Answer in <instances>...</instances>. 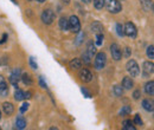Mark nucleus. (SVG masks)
Returning a JSON list of instances; mask_svg holds the SVG:
<instances>
[{"label": "nucleus", "instance_id": "1", "mask_svg": "<svg viewBox=\"0 0 154 130\" xmlns=\"http://www.w3.org/2000/svg\"><path fill=\"white\" fill-rule=\"evenodd\" d=\"M106 5L110 13H119L122 10L121 2L119 0H106Z\"/></svg>", "mask_w": 154, "mask_h": 130}, {"label": "nucleus", "instance_id": "2", "mask_svg": "<svg viewBox=\"0 0 154 130\" xmlns=\"http://www.w3.org/2000/svg\"><path fill=\"white\" fill-rule=\"evenodd\" d=\"M126 68H127V71L129 72V74L132 77H136V76H139V74H140L139 65H137V63L135 60H133V59H131V60L127 62Z\"/></svg>", "mask_w": 154, "mask_h": 130}, {"label": "nucleus", "instance_id": "3", "mask_svg": "<svg viewBox=\"0 0 154 130\" xmlns=\"http://www.w3.org/2000/svg\"><path fill=\"white\" fill-rule=\"evenodd\" d=\"M69 29L75 33H78L81 31V23L76 16H71L69 18Z\"/></svg>", "mask_w": 154, "mask_h": 130}, {"label": "nucleus", "instance_id": "4", "mask_svg": "<svg viewBox=\"0 0 154 130\" xmlns=\"http://www.w3.org/2000/svg\"><path fill=\"white\" fill-rule=\"evenodd\" d=\"M42 20L44 24L46 25H50L54 23L55 20V13L51 11V10H44L43 13H42Z\"/></svg>", "mask_w": 154, "mask_h": 130}, {"label": "nucleus", "instance_id": "5", "mask_svg": "<svg viewBox=\"0 0 154 130\" xmlns=\"http://www.w3.org/2000/svg\"><path fill=\"white\" fill-rule=\"evenodd\" d=\"M106 62H107V57L103 52H100L96 55V58H95V68L97 70H101L104 68L106 65Z\"/></svg>", "mask_w": 154, "mask_h": 130}, {"label": "nucleus", "instance_id": "6", "mask_svg": "<svg viewBox=\"0 0 154 130\" xmlns=\"http://www.w3.org/2000/svg\"><path fill=\"white\" fill-rule=\"evenodd\" d=\"M125 35L128 36L131 38H135L137 35V31H136V27L133 23H127L125 25Z\"/></svg>", "mask_w": 154, "mask_h": 130}, {"label": "nucleus", "instance_id": "7", "mask_svg": "<svg viewBox=\"0 0 154 130\" xmlns=\"http://www.w3.org/2000/svg\"><path fill=\"white\" fill-rule=\"evenodd\" d=\"M20 77H21V72H20L19 69H16V70L12 71L11 77H10V80H11L12 85H13L16 89H18V80L20 79Z\"/></svg>", "mask_w": 154, "mask_h": 130}, {"label": "nucleus", "instance_id": "8", "mask_svg": "<svg viewBox=\"0 0 154 130\" xmlns=\"http://www.w3.org/2000/svg\"><path fill=\"white\" fill-rule=\"evenodd\" d=\"M142 72H143V76H145V77H147V76L153 74L154 63H152V62H145V63H143V66H142Z\"/></svg>", "mask_w": 154, "mask_h": 130}, {"label": "nucleus", "instance_id": "9", "mask_svg": "<svg viewBox=\"0 0 154 130\" xmlns=\"http://www.w3.org/2000/svg\"><path fill=\"white\" fill-rule=\"evenodd\" d=\"M110 52H112V56L115 60H120L121 57H122V53H121V50L117 44H112L110 46Z\"/></svg>", "mask_w": 154, "mask_h": 130}, {"label": "nucleus", "instance_id": "10", "mask_svg": "<svg viewBox=\"0 0 154 130\" xmlns=\"http://www.w3.org/2000/svg\"><path fill=\"white\" fill-rule=\"evenodd\" d=\"M79 77L84 83H89L93 79V74L88 69H82L81 72H79Z\"/></svg>", "mask_w": 154, "mask_h": 130}, {"label": "nucleus", "instance_id": "11", "mask_svg": "<svg viewBox=\"0 0 154 130\" xmlns=\"http://www.w3.org/2000/svg\"><path fill=\"white\" fill-rule=\"evenodd\" d=\"M142 107H143V109L147 110V111H154V99H151V98L143 99Z\"/></svg>", "mask_w": 154, "mask_h": 130}, {"label": "nucleus", "instance_id": "12", "mask_svg": "<svg viewBox=\"0 0 154 130\" xmlns=\"http://www.w3.org/2000/svg\"><path fill=\"white\" fill-rule=\"evenodd\" d=\"M8 92V86L6 80L4 79L2 76H0V96H6Z\"/></svg>", "mask_w": 154, "mask_h": 130}, {"label": "nucleus", "instance_id": "13", "mask_svg": "<svg viewBox=\"0 0 154 130\" xmlns=\"http://www.w3.org/2000/svg\"><path fill=\"white\" fill-rule=\"evenodd\" d=\"M14 128L16 130H24L26 128V121L23 118V117H17L16 119V124H14Z\"/></svg>", "mask_w": 154, "mask_h": 130}, {"label": "nucleus", "instance_id": "14", "mask_svg": "<svg viewBox=\"0 0 154 130\" xmlns=\"http://www.w3.org/2000/svg\"><path fill=\"white\" fill-rule=\"evenodd\" d=\"M133 85H134V83H133L132 78H129V77H125V78L122 79V88L129 90V89L133 88Z\"/></svg>", "mask_w": 154, "mask_h": 130}, {"label": "nucleus", "instance_id": "15", "mask_svg": "<svg viewBox=\"0 0 154 130\" xmlns=\"http://www.w3.org/2000/svg\"><path fill=\"white\" fill-rule=\"evenodd\" d=\"M2 109H4V112H5L6 115H12L13 111H14L13 105H12L11 103H8V102H6V103L2 104Z\"/></svg>", "mask_w": 154, "mask_h": 130}, {"label": "nucleus", "instance_id": "16", "mask_svg": "<svg viewBox=\"0 0 154 130\" xmlns=\"http://www.w3.org/2000/svg\"><path fill=\"white\" fill-rule=\"evenodd\" d=\"M145 91H146V93H148V95H151V96H154V80L148 82V83L145 85Z\"/></svg>", "mask_w": 154, "mask_h": 130}, {"label": "nucleus", "instance_id": "17", "mask_svg": "<svg viewBox=\"0 0 154 130\" xmlns=\"http://www.w3.org/2000/svg\"><path fill=\"white\" fill-rule=\"evenodd\" d=\"M91 30H93L94 32H96V33H102V31H103V26H102L101 23L95 21V23L91 24Z\"/></svg>", "mask_w": 154, "mask_h": 130}, {"label": "nucleus", "instance_id": "18", "mask_svg": "<svg viewBox=\"0 0 154 130\" xmlns=\"http://www.w3.org/2000/svg\"><path fill=\"white\" fill-rule=\"evenodd\" d=\"M59 27L63 30V31H66L69 30V20L66 18H60L59 19Z\"/></svg>", "mask_w": 154, "mask_h": 130}, {"label": "nucleus", "instance_id": "19", "mask_svg": "<svg viewBox=\"0 0 154 130\" xmlns=\"http://www.w3.org/2000/svg\"><path fill=\"white\" fill-rule=\"evenodd\" d=\"M70 66H71L72 69H81V68H82V60H81L79 58L72 59V60L70 62Z\"/></svg>", "mask_w": 154, "mask_h": 130}, {"label": "nucleus", "instance_id": "20", "mask_svg": "<svg viewBox=\"0 0 154 130\" xmlns=\"http://www.w3.org/2000/svg\"><path fill=\"white\" fill-rule=\"evenodd\" d=\"M21 79H23V82H24V84H26V85H31L33 82H32V78H31V76L29 74H21Z\"/></svg>", "mask_w": 154, "mask_h": 130}, {"label": "nucleus", "instance_id": "21", "mask_svg": "<svg viewBox=\"0 0 154 130\" xmlns=\"http://www.w3.org/2000/svg\"><path fill=\"white\" fill-rule=\"evenodd\" d=\"M87 53L90 57H93L96 53V46H95L93 43H89V44H88V51H87Z\"/></svg>", "mask_w": 154, "mask_h": 130}, {"label": "nucleus", "instance_id": "22", "mask_svg": "<svg viewBox=\"0 0 154 130\" xmlns=\"http://www.w3.org/2000/svg\"><path fill=\"white\" fill-rule=\"evenodd\" d=\"M122 129L123 130H136V128L132 124L131 121H125L123 124H122Z\"/></svg>", "mask_w": 154, "mask_h": 130}, {"label": "nucleus", "instance_id": "23", "mask_svg": "<svg viewBox=\"0 0 154 130\" xmlns=\"http://www.w3.org/2000/svg\"><path fill=\"white\" fill-rule=\"evenodd\" d=\"M141 6L145 11H148L152 7V1L151 0H141Z\"/></svg>", "mask_w": 154, "mask_h": 130}, {"label": "nucleus", "instance_id": "24", "mask_svg": "<svg viewBox=\"0 0 154 130\" xmlns=\"http://www.w3.org/2000/svg\"><path fill=\"white\" fill-rule=\"evenodd\" d=\"M106 5V0H94V6L97 10L103 8V6Z\"/></svg>", "mask_w": 154, "mask_h": 130}, {"label": "nucleus", "instance_id": "25", "mask_svg": "<svg viewBox=\"0 0 154 130\" xmlns=\"http://www.w3.org/2000/svg\"><path fill=\"white\" fill-rule=\"evenodd\" d=\"M116 33H117L120 37H123V36H125V27H123L121 24H116Z\"/></svg>", "mask_w": 154, "mask_h": 130}, {"label": "nucleus", "instance_id": "26", "mask_svg": "<svg viewBox=\"0 0 154 130\" xmlns=\"http://www.w3.org/2000/svg\"><path fill=\"white\" fill-rule=\"evenodd\" d=\"M14 98L17 101H23L24 99V91H21L20 89H17L14 92Z\"/></svg>", "mask_w": 154, "mask_h": 130}, {"label": "nucleus", "instance_id": "27", "mask_svg": "<svg viewBox=\"0 0 154 130\" xmlns=\"http://www.w3.org/2000/svg\"><path fill=\"white\" fill-rule=\"evenodd\" d=\"M146 53H147L148 58H151V59H154V45H151V46H148V47H147V51H146Z\"/></svg>", "mask_w": 154, "mask_h": 130}, {"label": "nucleus", "instance_id": "28", "mask_svg": "<svg viewBox=\"0 0 154 130\" xmlns=\"http://www.w3.org/2000/svg\"><path fill=\"white\" fill-rule=\"evenodd\" d=\"M131 110H132V109H131V107H129V105H125V107L121 109L120 115H121V116H126V115H128V113L131 112Z\"/></svg>", "mask_w": 154, "mask_h": 130}, {"label": "nucleus", "instance_id": "29", "mask_svg": "<svg viewBox=\"0 0 154 130\" xmlns=\"http://www.w3.org/2000/svg\"><path fill=\"white\" fill-rule=\"evenodd\" d=\"M114 93H115V96H117V97L122 96V93H123V89H122V86L115 85V86H114Z\"/></svg>", "mask_w": 154, "mask_h": 130}, {"label": "nucleus", "instance_id": "30", "mask_svg": "<svg viewBox=\"0 0 154 130\" xmlns=\"http://www.w3.org/2000/svg\"><path fill=\"white\" fill-rule=\"evenodd\" d=\"M103 43V35L102 33H97L96 36V45L97 46H101Z\"/></svg>", "mask_w": 154, "mask_h": 130}, {"label": "nucleus", "instance_id": "31", "mask_svg": "<svg viewBox=\"0 0 154 130\" xmlns=\"http://www.w3.org/2000/svg\"><path fill=\"white\" fill-rule=\"evenodd\" d=\"M134 123H135V124H137V125H142V119H141L140 115H135Z\"/></svg>", "mask_w": 154, "mask_h": 130}, {"label": "nucleus", "instance_id": "32", "mask_svg": "<svg viewBox=\"0 0 154 130\" xmlns=\"http://www.w3.org/2000/svg\"><path fill=\"white\" fill-rule=\"evenodd\" d=\"M29 105H30L29 103H24V104H23V105L20 107V112H21V113H24V112H26V110L29 109Z\"/></svg>", "mask_w": 154, "mask_h": 130}, {"label": "nucleus", "instance_id": "33", "mask_svg": "<svg viewBox=\"0 0 154 130\" xmlns=\"http://www.w3.org/2000/svg\"><path fill=\"white\" fill-rule=\"evenodd\" d=\"M90 58H91V57L89 56L87 52L83 55V60H84V63H87V64H89V63H90Z\"/></svg>", "mask_w": 154, "mask_h": 130}, {"label": "nucleus", "instance_id": "34", "mask_svg": "<svg viewBox=\"0 0 154 130\" xmlns=\"http://www.w3.org/2000/svg\"><path fill=\"white\" fill-rule=\"evenodd\" d=\"M30 65H31V66H32V69H35V70L38 68V66H37V64H36V62L33 60V58H32V57L30 58Z\"/></svg>", "mask_w": 154, "mask_h": 130}, {"label": "nucleus", "instance_id": "35", "mask_svg": "<svg viewBox=\"0 0 154 130\" xmlns=\"http://www.w3.org/2000/svg\"><path fill=\"white\" fill-rule=\"evenodd\" d=\"M39 84H40V86L42 88H44V89H46L48 86H46V83L44 82V79H43V77H39Z\"/></svg>", "mask_w": 154, "mask_h": 130}, {"label": "nucleus", "instance_id": "36", "mask_svg": "<svg viewBox=\"0 0 154 130\" xmlns=\"http://www.w3.org/2000/svg\"><path fill=\"white\" fill-rule=\"evenodd\" d=\"M30 98H31V92L30 91L24 92V99H30Z\"/></svg>", "mask_w": 154, "mask_h": 130}, {"label": "nucleus", "instance_id": "37", "mask_svg": "<svg viewBox=\"0 0 154 130\" xmlns=\"http://www.w3.org/2000/svg\"><path fill=\"white\" fill-rule=\"evenodd\" d=\"M83 37H84V35H83V33H81V35H79V36L77 37V41H76V44H77V45H78L79 43H82V40H83L82 38H83Z\"/></svg>", "mask_w": 154, "mask_h": 130}, {"label": "nucleus", "instance_id": "38", "mask_svg": "<svg viewBox=\"0 0 154 130\" xmlns=\"http://www.w3.org/2000/svg\"><path fill=\"white\" fill-rule=\"evenodd\" d=\"M81 90H82V92L84 93V96H85V97H91V95H90V93L88 92V91H87V90H85L84 88H82Z\"/></svg>", "mask_w": 154, "mask_h": 130}, {"label": "nucleus", "instance_id": "39", "mask_svg": "<svg viewBox=\"0 0 154 130\" xmlns=\"http://www.w3.org/2000/svg\"><path fill=\"white\" fill-rule=\"evenodd\" d=\"M125 56H126V57L131 56V49H129V47H126V51H125Z\"/></svg>", "mask_w": 154, "mask_h": 130}, {"label": "nucleus", "instance_id": "40", "mask_svg": "<svg viewBox=\"0 0 154 130\" xmlns=\"http://www.w3.org/2000/svg\"><path fill=\"white\" fill-rule=\"evenodd\" d=\"M133 96H134L135 99H137V98L140 97V91H137V90H136V91L134 92V95H133Z\"/></svg>", "mask_w": 154, "mask_h": 130}, {"label": "nucleus", "instance_id": "41", "mask_svg": "<svg viewBox=\"0 0 154 130\" xmlns=\"http://www.w3.org/2000/svg\"><path fill=\"white\" fill-rule=\"evenodd\" d=\"M6 40H7V35H6V33H5V35H4V36H2V39H1V40H0V43H5V41H6Z\"/></svg>", "mask_w": 154, "mask_h": 130}, {"label": "nucleus", "instance_id": "42", "mask_svg": "<svg viewBox=\"0 0 154 130\" xmlns=\"http://www.w3.org/2000/svg\"><path fill=\"white\" fill-rule=\"evenodd\" d=\"M62 1H63L65 5H69V2H70V0H62Z\"/></svg>", "mask_w": 154, "mask_h": 130}, {"label": "nucleus", "instance_id": "43", "mask_svg": "<svg viewBox=\"0 0 154 130\" xmlns=\"http://www.w3.org/2000/svg\"><path fill=\"white\" fill-rule=\"evenodd\" d=\"M82 1H83V2H85V4H88V2H90L91 0H82Z\"/></svg>", "mask_w": 154, "mask_h": 130}, {"label": "nucleus", "instance_id": "44", "mask_svg": "<svg viewBox=\"0 0 154 130\" xmlns=\"http://www.w3.org/2000/svg\"><path fill=\"white\" fill-rule=\"evenodd\" d=\"M50 130H58L56 127H52V128H50Z\"/></svg>", "mask_w": 154, "mask_h": 130}, {"label": "nucleus", "instance_id": "45", "mask_svg": "<svg viewBox=\"0 0 154 130\" xmlns=\"http://www.w3.org/2000/svg\"><path fill=\"white\" fill-rule=\"evenodd\" d=\"M12 2H14V4L17 5V1H16V0H12Z\"/></svg>", "mask_w": 154, "mask_h": 130}, {"label": "nucleus", "instance_id": "46", "mask_svg": "<svg viewBox=\"0 0 154 130\" xmlns=\"http://www.w3.org/2000/svg\"><path fill=\"white\" fill-rule=\"evenodd\" d=\"M39 2H44V1H45V0H38Z\"/></svg>", "mask_w": 154, "mask_h": 130}, {"label": "nucleus", "instance_id": "47", "mask_svg": "<svg viewBox=\"0 0 154 130\" xmlns=\"http://www.w3.org/2000/svg\"><path fill=\"white\" fill-rule=\"evenodd\" d=\"M0 118H1V111H0Z\"/></svg>", "mask_w": 154, "mask_h": 130}, {"label": "nucleus", "instance_id": "48", "mask_svg": "<svg viewBox=\"0 0 154 130\" xmlns=\"http://www.w3.org/2000/svg\"><path fill=\"white\" fill-rule=\"evenodd\" d=\"M29 1H33V0H29Z\"/></svg>", "mask_w": 154, "mask_h": 130}, {"label": "nucleus", "instance_id": "49", "mask_svg": "<svg viewBox=\"0 0 154 130\" xmlns=\"http://www.w3.org/2000/svg\"><path fill=\"white\" fill-rule=\"evenodd\" d=\"M153 10H154V5H153Z\"/></svg>", "mask_w": 154, "mask_h": 130}, {"label": "nucleus", "instance_id": "50", "mask_svg": "<svg viewBox=\"0 0 154 130\" xmlns=\"http://www.w3.org/2000/svg\"><path fill=\"white\" fill-rule=\"evenodd\" d=\"M0 130H1V129H0Z\"/></svg>", "mask_w": 154, "mask_h": 130}]
</instances>
